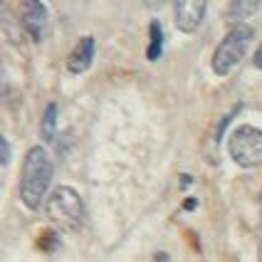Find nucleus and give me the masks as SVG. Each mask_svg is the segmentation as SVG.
Wrapping results in <instances>:
<instances>
[{
    "label": "nucleus",
    "instance_id": "f257e3e1",
    "mask_svg": "<svg viewBox=\"0 0 262 262\" xmlns=\"http://www.w3.org/2000/svg\"><path fill=\"white\" fill-rule=\"evenodd\" d=\"M55 176V166L50 154L45 151L42 146H32L25 154L23 161V173H20V201L28 205L30 210H40L45 208L47 201V190L52 183Z\"/></svg>",
    "mask_w": 262,
    "mask_h": 262
},
{
    "label": "nucleus",
    "instance_id": "f03ea898",
    "mask_svg": "<svg viewBox=\"0 0 262 262\" xmlns=\"http://www.w3.org/2000/svg\"><path fill=\"white\" fill-rule=\"evenodd\" d=\"M45 215L52 225H57L59 230L74 233L84 225L87 208H84L82 195L72 186H57L45 201Z\"/></svg>",
    "mask_w": 262,
    "mask_h": 262
},
{
    "label": "nucleus",
    "instance_id": "7ed1b4c3",
    "mask_svg": "<svg viewBox=\"0 0 262 262\" xmlns=\"http://www.w3.org/2000/svg\"><path fill=\"white\" fill-rule=\"evenodd\" d=\"M252 35H255V30L250 25H235V28H230V32L220 40V45L213 52V62H210L213 72L218 77H228L233 72L235 67L240 64V59L245 57L250 42H252Z\"/></svg>",
    "mask_w": 262,
    "mask_h": 262
},
{
    "label": "nucleus",
    "instance_id": "20e7f679",
    "mask_svg": "<svg viewBox=\"0 0 262 262\" xmlns=\"http://www.w3.org/2000/svg\"><path fill=\"white\" fill-rule=\"evenodd\" d=\"M228 154L240 168L262 166V129L250 124L235 126L228 139Z\"/></svg>",
    "mask_w": 262,
    "mask_h": 262
},
{
    "label": "nucleus",
    "instance_id": "39448f33",
    "mask_svg": "<svg viewBox=\"0 0 262 262\" xmlns=\"http://www.w3.org/2000/svg\"><path fill=\"white\" fill-rule=\"evenodd\" d=\"M205 10H208V3H203V0H178V3H173L176 28L181 32H186V35L195 32L203 23Z\"/></svg>",
    "mask_w": 262,
    "mask_h": 262
},
{
    "label": "nucleus",
    "instance_id": "423d86ee",
    "mask_svg": "<svg viewBox=\"0 0 262 262\" xmlns=\"http://www.w3.org/2000/svg\"><path fill=\"white\" fill-rule=\"evenodd\" d=\"M23 28L32 37V42H42L47 35V5L40 0L23 3Z\"/></svg>",
    "mask_w": 262,
    "mask_h": 262
},
{
    "label": "nucleus",
    "instance_id": "0eeeda50",
    "mask_svg": "<svg viewBox=\"0 0 262 262\" xmlns=\"http://www.w3.org/2000/svg\"><path fill=\"white\" fill-rule=\"evenodd\" d=\"M94 52H97L94 37H92V35L82 37L79 42L74 45V50L70 52V57H67V72L70 74L87 72L89 67H92V62H94Z\"/></svg>",
    "mask_w": 262,
    "mask_h": 262
},
{
    "label": "nucleus",
    "instance_id": "6e6552de",
    "mask_svg": "<svg viewBox=\"0 0 262 262\" xmlns=\"http://www.w3.org/2000/svg\"><path fill=\"white\" fill-rule=\"evenodd\" d=\"M260 8L262 3H257V0H233V3H228L225 17H228V23H233V28L235 25H245V20L252 17Z\"/></svg>",
    "mask_w": 262,
    "mask_h": 262
},
{
    "label": "nucleus",
    "instance_id": "1a4fd4ad",
    "mask_svg": "<svg viewBox=\"0 0 262 262\" xmlns=\"http://www.w3.org/2000/svg\"><path fill=\"white\" fill-rule=\"evenodd\" d=\"M40 134H42V141L52 144L55 136H57V104H47L42 114V121H40Z\"/></svg>",
    "mask_w": 262,
    "mask_h": 262
},
{
    "label": "nucleus",
    "instance_id": "9d476101",
    "mask_svg": "<svg viewBox=\"0 0 262 262\" xmlns=\"http://www.w3.org/2000/svg\"><path fill=\"white\" fill-rule=\"evenodd\" d=\"M148 35H151V45H148V59L151 62H156V59L163 55V28H161L159 20H154L151 25H148Z\"/></svg>",
    "mask_w": 262,
    "mask_h": 262
},
{
    "label": "nucleus",
    "instance_id": "9b49d317",
    "mask_svg": "<svg viewBox=\"0 0 262 262\" xmlns=\"http://www.w3.org/2000/svg\"><path fill=\"white\" fill-rule=\"evenodd\" d=\"M0 163L8 166L10 163V141L5 136H0Z\"/></svg>",
    "mask_w": 262,
    "mask_h": 262
},
{
    "label": "nucleus",
    "instance_id": "f8f14e48",
    "mask_svg": "<svg viewBox=\"0 0 262 262\" xmlns=\"http://www.w3.org/2000/svg\"><path fill=\"white\" fill-rule=\"evenodd\" d=\"M255 67H257V70H262V45L257 47V52H255Z\"/></svg>",
    "mask_w": 262,
    "mask_h": 262
},
{
    "label": "nucleus",
    "instance_id": "ddd939ff",
    "mask_svg": "<svg viewBox=\"0 0 262 262\" xmlns=\"http://www.w3.org/2000/svg\"><path fill=\"white\" fill-rule=\"evenodd\" d=\"M257 260L262 262V237H260V245H257Z\"/></svg>",
    "mask_w": 262,
    "mask_h": 262
},
{
    "label": "nucleus",
    "instance_id": "4468645a",
    "mask_svg": "<svg viewBox=\"0 0 262 262\" xmlns=\"http://www.w3.org/2000/svg\"><path fill=\"white\" fill-rule=\"evenodd\" d=\"M260 210H262V195H260Z\"/></svg>",
    "mask_w": 262,
    "mask_h": 262
}]
</instances>
